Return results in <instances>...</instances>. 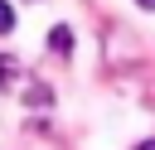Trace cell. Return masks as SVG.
I'll use <instances>...</instances> for the list:
<instances>
[{
  "instance_id": "2",
  "label": "cell",
  "mask_w": 155,
  "mask_h": 150,
  "mask_svg": "<svg viewBox=\"0 0 155 150\" xmlns=\"http://www.w3.org/2000/svg\"><path fill=\"white\" fill-rule=\"evenodd\" d=\"M19 82V63H15V53H0V92H10Z\"/></svg>"
},
{
  "instance_id": "6",
  "label": "cell",
  "mask_w": 155,
  "mask_h": 150,
  "mask_svg": "<svg viewBox=\"0 0 155 150\" xmlns=\"http://www.w3.org/2000/svg\"><path fill=\"white\" fill-rule=\"evenodd\" d=\"M136 150H155V140H140V145H136Z\"/></svg>"
},
{
  "instance_id": "5",
  "label": "cell",
  "mask_w": 155,
  "mask_h": 150,
  "mask_svg": "<svg viewBox=\"0 0 155 150\" xmlns=\"http://www.w3.org/2000/svg\"><path fill=\"white\" fill-rule=\"evenodd\" d=\"M136 5H140V10H155V0H136Z\"/></svg>"
},
{
  "instance_id": "3",
  "label": "cell",
  "mask_w": 155,
  "mask_h": 150,
  "mask_svg": "<svg viewBox=\"0 0 155 150\" xmlns=\"http://www.w3.org/2000/svg\"><path fill=\"white\" fill-rule=\"evenodd\" d=\"M19 97H24V106H48V102H53V92H48L44 82H29Z\"/></svg>"
},
{
  "instance_id": "1",
  "label": "cell",
  "mask_w": 155,
  "mask_h": 150,
  "mask_svg": "<svg viewBox=\"0 0 155 150\" xmlns=\"http://www.w3.org/2000/svg\"><path fill=\"white\" fill-rule=\"evenodd\" d=\"M48 48L68 58V53H73V29H68V24H53V29H48Z\"/></svg>"
},
{
  "instance_id": "4",
  "label": "cell",
  "mask_w": 155,
  "mask_h": 150,
  "mask_svg": "<svg viewBox=\"0 0 155 150\" xmlns=\"http://www.w3.org/2000/svg\"><path fill=\"white\" fill-rule=\"evenodd\" d=\"M15 29V10H10V0H0V34H10Z\"/></svg>"
}]
</instances>
